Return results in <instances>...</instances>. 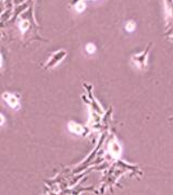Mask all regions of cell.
Segmentation results:
<instances>
[{
  "label": "cell",
  "instance_id": "7a4b0ae2",
  "mask_svg": "<svg viewBox=\"0 0 173 195\" xmlns=\"http://www.w3.org/2000/svg\"><path fill=\"white\" fill-rule=\"evenodd\" d=\"M69 129H70V131L73 132V133H81V131H82V127L76 124L75 122H70Z\"/></svg>",
  "mask_w": 173,
  "mask_h": 195
},
{
  "label": "cell",
  "instance_id": "5b68a950",
  "mask_svg": "<svg viewBox=\"0 0 173 195\" xmlns=\"http://www.w3.org/2000/svg\"><path fill=\"white\" fill-rule=\"evenodd\" d=\"M4 121H6V120H4V116H2L1 114H0V125L4 124Z\"/></svg>",
  "mask_w": 173,
  "mask_h": 195
},
{
  "label": "cell",
  "instance_id": "6da1fadb",
  "mask_svg": "<svg viewBox=\"0 0 173 195\" xmlns=\"http://www.w3.org/2000/svg\"><path fill=\"white\" fill-rule=\"evenodd\" d=\"M4 98L6 99V101L8 103V105L10 106L11 108H17L19 106V100L17 98L12 94H4Z\"/></svg>",
  "mask_w": 173,
  "mask_h": 195
},
{
  "label": "cell",
  "instance_id": "3957f363",
  "mask_svg": "<svg viewBox=\"0 0 173 195\" xmlns=\"http://www.w3.org/2000/svg\"><path fill=\"white\" fill-rule=\"evenodd\" d=\"M86 50L88 51L89 54H93L94 51L96 50V48H95V46H94L93 44H88V45L86 46Z\"/></svg>",
  "mask_w": 173,
  "mask_h": 195
},
{
  "label": "cell",
  "instance_id": "277c9868",
  "mask_svg": "<svg viewBox=\"0 0 173 195\" xmlns=\"http://www.w3.org/2000/svg\"><path fill=\"white\" fill-rule=\"evenodd\" d=\"M134 26H135V25H134V23H129L126 25V30L129 31V32H130V31H133L134 30Z\"/></svg>",
  "mask_w": 173,
  "mask_h": 195
}]
</instances>
